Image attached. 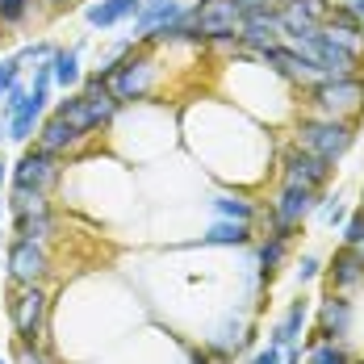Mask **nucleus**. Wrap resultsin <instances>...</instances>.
I'll use <instances>...</instances> for the list:
<instances>
[{
  "label": "nucleus",
  "instance_id": "nucleus-21",
  "mask_svg": "<svg viewBox=\"0 0 364 364\" xmlns=\"http://www.w3.org/2000/svg\"><path fill=\"white\" fill-rule=\"evenodd\" d=\"M55 113H59L68 126H75L80 134H97V122H92V109H88V97H84V92H75V97H68V101H59Z\"/></svg>",
  "mask_w": 364,
  "mask_h": 364
},
{
  "label": "nucleus",
  "instance_id": "nucleus-23",
  "mask_svg": "<svg viewBox=\"0 0 364 364\" xmlns=\"http://www.w3.org/2000/svg\"><path fill=\"white\" fill-rule=\"evenodd\" d=\"M50 72H55V84H59V88H75V84H80V50H75V46H55Z\"/></svg>",
  "mask_w": 364,
  "mask_h": 364
},
{
  "label": "nucleus",
  "instance_id": "nucleus-33",
  "mask_svg": "<svg viewBox=\"0 0 364 364\" xmlns=\"http://www.w3.org/2000/svg\"><path fill=\"white\" fill-rule=\"evenodd\" d=\"M281 360H285V348L268 343V348H259V352H255V356H252L247 364H281Z\"/></svg>",
  "mask_w": 364,
  "mask_h": 364
},
{
  "label": "nucleus",
  "instance_id": "nucleus-3",
  "mask_svg": "<svg viewBox=\"0 0 364 364\" xmlns=\"http://www.w3.org/2000/svg\"><path fill=\"white\" fill-rule=\"evenodd\" d=\"M46 314H50V297H46L42 285H13V293H9V323H13L17 343H42Z\"/></svg>",
  "mask_w": 364,
  "mask_h": 364
},
{
  "label": "nucleus",
  "instance_id": "nucleus-15",
  "mask_svg": "<svg viewBox=\"0 0 364 364\" xmlns=\"http://www.w3.org/2000/svg\"><path fill=\"white\" fill-rule=\"evenodd\" d=\"M327 281H331V293H352L364 285V259L356 247H339L331 255V268H327Z\"/></svg>",
  "mask_w": 364,
  "mask_h": 364
},
{
  "label": "nucleus",
  "instance_id": "nucleus-32",
  "mask_svg": "<svg viewBox=\"0 0 364 364\" xmlns=\"http://www.w3.org/2000/svg\"><path fill=\"white\" fill-rule=\"evenodd\" d=\"M318 272H323L318 255H301V264H297V285H310V281H314Z\"/></svg>",
  "mask_w": 364,
  "mask_h": 364
},
{
  "label": "nucleus",
  "instance_id": "nucleus-41",
  "mask_svg": "<svg viewBox=\"0 0 364 364\" xmlns=\"http://www.w3.org/2000/svg\"><path fill=\"white\" fill-rule=\"evenodd\" d=\"M50 4H68V0H50Z\"/></svg>",
  "mask_w": 364,
  "mask_h": 364
},
{
  "label": "nucleus",
  "instance_id": "nucleus-31",
  "mask_svg": "<svg viewBox=\"0 0 364 364\" xmlns=\"http://www.w3.org/2000/svg\"><path fill=\"white\" fill-rule=\"evenodd\" d=\"M323 218H327V226H343V222H348V205H343L339 197H327V201H323Z\"/></svg>",
  "mask_w": 364,
  "mask_h": 364
},
{
  "label": "nucleus",
  "instance_id": "nucleus-16",
  "mask_svg": "<svg viewBox=\"0 0 364 364\" xmlns=\"http://www.w3.org/2000/svg\"><path fill=\"white\" fill-rule=\"evenodd\" d=\"M84 139H88V134H80L75 126H68L59 113L42 117V126H38V134H34V143L42 146V151H55V155H68V151H75Z\"/></svg>",
  "mask_w": 364,
  "mask_h": 364
},
{
  "label": "nucleus",
  "instance_id": "nucleus-14",
  "mask_svg": "<svg viewBox=\"0 0 364 364\" xmlns=\"http://www.w3.org/2000/svg\"><path fill=\"white\" fill-rule=\"evenodd\" d=\"M277 13H281L285 38L314 34V30H323V21L331 17V0H289V4H281Z\"/></svg>",
  "mask_w": 364,
  "mask_h": 364
},
{
  "label": "nucleus",
  "instance_id": "nucleus-17",
  "mask_svg": "<svg viewBox=\"0 0 364 364\" xmlns=\"http://www.w3.org/2000/svg\"><path fill=\"white\" fill-rule=\"evenodd\" d=\"M139 4H143V0H88L84 21H88L92 30H113V26H122V21H134Z\"/></svg>",
  "mask_w": 364,
  "mask_h": 364
},
{
  "label": "nucleus",
  "instance_id": "nucleus-36",
  "mask_svg": "<svg viewBox=\"0 0 364 364\" xmlns=\"http://www.w3.org/2000/svg\"><path fill=\"white\" fill-rule=\"evenodd\" d=\"M9 181V164H4V155H0V184Z\"/></svg>",
  "mask_w": 364,
  "mask_h": 364
},
{
  "label": "nucleus",
  "instance_id": "nucleus-37",
  "mask_svg": "<svg viewBox=\"0 0 364 364\" xmlns=\"http://www.w3.org/2000/svg\"><path fill=\"white\" fill-rule=\"evenodd\" d=\"M239 4H243V9H259V4H264V0H239Z\"/></svg>",
  "mask_w": 364,
  "mask_h": 364
},
{
  "label": "nucleus",
  "instance_id": "nucleus-10",
  "mask_svg": "<svg viewBox=\"0 0 364 364\" xmlns=\"http://www.w3.org/2000/svg\"><path fill=\"white\" fill-rule=\"evenodd\" d=\"M331 172H335V164L318 159L314 151H306V146H297V143L281 155V184H301V188L323 193L331 181Z\"/></svg>",
  "mask_w": 364,
  "mask_h": 364
},
{
  "label": "nucleus",
  "instance_id": "nucleus-38",
  "mask_svg": "<svg viewBox=\"0 0 364 364\" xmlns=\"http://www.w3.org/2000/svg\"><path fill=\"white\" fill-rule=\"evenodd\" d=\"M264 4H268V9H281V4H289V0H264Z\"/></svg>",
  "mask_w": 364,
  "mask_h": 364
},
{
  "label": "nucleus",
  "instance_id": "nucleus-40",
  "mask_svg": "<svg viewBox=\"0 0 364 364\" xmlns=\"http://www.w3.org/2000/svg\"><path fill=\"white\" fill-rule=\"evenodd\" d=\"M4 134H9V130H4V122H0V139H4Z\"/></svg>",
  "mask_w": 364,
  "mask_h": 364
},
{
  "label": "nucleus",
  "instance_id": "nucleus-18",
  "mask_svg": "<svg viewBox=\"0 0 364 364\" xmlns=\"http://www.w3.org/2000/svg\"><path fill=\"white\" fill-rule=\"evenodd\" d=\"M184 9L176 0H143L139 4V13H134V38L151 34V30H159V26H168V21H176Z\"/></svg>",
  "mask_w": 364,
  "mask_h": 364
},
{
  "label": "nucleus",
  "instance_id": "nucleus-39",
  "mask_svg": "<svg viewBox=\"0 0 364 364\" xmlns=\"http://www.w3.org/2000/svg\"><path fill=\"white\" fill-rule=\"evenodd\" d=\"M356 252H360V259H364V239H360V243H356Z\"/></svg>",
  "mask_w": 364,
  "mask_h": 364
},
{
  "label": "nucleus",
  "instance_id": "nucleus-25",
  "mask_svg": "<svg viewBox=\"0 0 364 364\" xmlns=\"http://www.w3.org/2000/svg\"><path fill=\"white\" fill-rule=\"evenodd\" d=\"M306 364H352V356H348L343 343L318 339V343H306Z\"/></svg>",
  "mask_w": 364,
  "mask_h": 364
},
{
  "label": "nucleus",
  "instance_id": "nucleus-6",
  "mask_svg": "<svg viewBox=\"0 0 364 364\" xmlns=\"http://www.w3.org/2000/svg\"><path fill=\"white\" fill-rule=\"evenodd\" d=\"M9 214H13V230H17V239L46 243V239L55 235V210H50L46 193L13 188V193H9Z\"/></svg>",
  "mask_w": 364,
  "mask_h": 364
},
{
  "label": "nucleus",
  "instance_id": "nucleus-1",
  "mask_svg": "<svg viewBox=\"0 0 364 364\" xmlns=\"http://www.w3.org/2000/svg\"><path fill=\"white\" fill-rule=\"evenodd\" d=\"M306 92H310V105L318 109V117L356 122L364 113V80L360 75H327V80L310 84Z\"/></svg>",
  "mask_w": 364,
  "mask_h": 364
},
{
  "label": "nucleus",
  "instance_id": "nucleus-29",
  "mask_svg": "<svg viewBox=\"0 0 364 364\" xmlns=\"http://www.w3.org/2000/svg\"><path fill=\"white\" fill-rule=\"evenodd\" d=\"M360 239H364V210H356V214H348V222H343V243L356 247Z\"/></svg>",
  "mask_w": 364,
  "mask_h": 364
},
{
  "label": "nucleus",
  "instance_id": "nucleus-24",
  "mask_svg": "<svg viewBox=\"0 0 364 364\" xmlns=\"http://www.w3.org/2000/svg\"><path fill=\"white\" fill-rule=\"evenodd\" d=\"M210 205H214V214H218V218H230V222H252V218H255V205L247 201V197H230V193H218Z\"/></svg>",
  "mask_w": 364,
  "mask_h": 364
},
{
  "label": "nucleus",
  "instance_id": "nucleus-35",
  "mask_svg": "<svg viewBox=\"0 0 364 364\" xmlns=\"http://www.w3.org/2000/svg\"><path fill=\"white\" fill-rule=\"evenodd\" d=\"M281 364H301V352H293V348H289V356H285Z\"/></svg>",
  "mask_w": 364,
  "mask_h": 364
},
{
  "label": "nucleus",
  "instance_id": "nucleus-42",
  "mask_svg": "<svg viewBox=\"0 0 364 364\" xmlns=\"http://www.w3.org/2000/svg\"><path fill=\"white\" fill-rule=\"evenodd\" d=\"M0 214H4V201H0Z\"/></svg>",
  "mask_w": 364,
  "mask_h": 364
},
{
  "label": "nucleus",
  "instance_id": "nucleus-22",
  "mask_svg": "<svg viewBox=\"0 0 364 364\" xmlns=\"http://www.w3.org/2000/svg\"><path fill=\"white\" fill-rule=\"evenodd\" d=\"M259 281H272L277 272H281V264H285V255H289V239H281V235H268L264 243H259Z\"/></svg>",
  "mask_w": 364,
  "mask_h": 364
},
{
  "label": "nucleus",
  "instance_id": "nucleus-4",
  "mask_svg": "<svg viewBox=\"0 0 364 364\" xmlns=\"http://www.w3.org/2000/svg\"><path fill=\"white\" fill-rule=\"evenodd\" d=\"M50 84H55L50 59H42V63L34 68V84H30V92H26L21 109L4 122V130H9V139H13V143L30 146V139L38 134V126H42V117H46V101H50Z\"/></svg>",
  "mask_w": 364,
  "mask_h": 364
},
{
  "label": "nucleus",
  "instance_id": "nucleus-12",
  "mask_svg": "<svg viewBox=\"0 0 364 364\" xmlns=\"http://www.w3.org/2000/svg\"><path fill=\"white\" fill-rule=\"evenodd\" d=\"M252 55V50H247ZM255 59H264L272 72L281 75V80H289V84H301V88H310V84H318L323 80V72L301 55V50H293L289 42H277V46H268V50H259Z\"/></svg>",
  "mask_w": 364,
  "mask_h": 364
},
{
  "label": "nucleus",
  "instance_id": "nucleus-34",
  "mask_svg": "<svg viewBox=\"0 0 364 364\" xmlns=\"http://www.w3.org/2000/svg\"><path fill=\"white\" fill-rule=\"evenodd\" d=\"M352 13L360 17V26H364V0H352Z\"/></svg>",
  "mask_w": 364,
  "mask_h": 364
},
{
  "label": "nucleus",
  "instance_id": "nucleus-44",
  "mask_svg": "<svg viewBox=\"0 0 364 364\" xmlns=\"http://www.w3.org/2000/svg\"><path fill=\"white\" fill-rule=\"evenodd\" d=\"M360 197H364V193H360ZM360 210H364V205H360Z\"/></svg>",
  "mask_w": 364,
  "mask_h": 364
},
{
  "label": "nucleus",
  "instance_id": "nucleus-19",
  "mask_svg": "<svg viewBox=\"0 0 364 364\" xmlns=\"http://www.w3.org/2000/svg\"><path fill=\"white\" fill-rule=\"evenodd\" d=\"M306 318H310V301L297 297L289 310H285V318L268 331V343H277V348H293V343L301 339V331H306Z\"/></svg>",
  "mask_w": 364,
  "mask_h": 364
},
{
  "label": "nucleus",
  "instance_id": "nucleus-7",
  "mask_svg": "<svg viewBox=\"0 0 364 364\" xmlns=\"http://www.w3.org/2000/svg\"><path fill=\"white\" fill-rule=\"evenodd\" d=\"M63 155H55V151H42V146H26L21 151V159L13 164V172H9V184L13 188H30V193H50L55 184L63 181Z\"/></svg>",
  "mask_w": 364,
  "mask_h": 364
},
{
  "label": "nucleus",
  "instance_id": "nucleus-28",
  "mask_svg": "<svg viewBox=\"0 0 364 364\" xmlns=\"http://www.w3.org/2000/svg\"><path fill=\"white\" fill-rule=\"evenodd\" d=\"M17 364H55L42 343H17Z\"/></svg>",
  "mask_w": 364,
  "mask_h": 364
},
{
  "label": "nucleus",
  "instance_id": "nucleus-20",
  "mask_svg": "<svg viewBox=\"0 0 364 364\" xmlns=\"http://www.w3.org/2000/svg\"><path fill=\"white\" fill-rule=\"evenodd\" d=\"M247 243H252V222L218 218L201 235V247H247Z\"/></svg>",
  "mask_w": 364,
  "mask_h": 364
},
{
  "label": "nucleus",
  "instance_id": "nucleus-13",
  "mask_svg": "<svg viewBox=\"0 0 364 364\" xmlns=\"http://www.w3.org/2000/svg\"><path fill=\"white\" fill-rule=\"evenodd\" d=\"M281 38H285V30H281V13H277V9L259 4V9H247V13H243V30H239V42H243L252 55L268 50V46H277Z\"/></svg>",
  "mask_w": 364,
  "mask_h": 364
},
{
  "label": "nucleus",
  "instance_id": "nucleus-30",
  "mask_svg": "<svg viewBox=\"0 0 364 364\" xmlns=\"http://www.w3.org/2000/svg\"><path fill=\"white\" fill-rule=\"evenodd\" d=\"M26 92H30V88H26V84H21V80H17V84H13V88H9V92H4V105H0V109H4V122H9V117H13V113L21 109V101H26Z\"/></svg>",
  "mask_w": 364,
  "mask_h": 364
},
{
  "label": "nucleus",
  "instance_id": "nucleus-11",
  "mask_svg": "<svg viewBox=\"0 0 364 364\" xmlns=\"http://www.w3.org/2000/svg\"><path fill=\"white\" fill-rule=\"evenodd\" d=\"M352 318H356V310H352L348 293H331V297H323V306H318V318H314V331L306 335V343H318V339L343 343L352 335Z\"/></svg>",
  "mask_w": 364,
  "mask_h": 364
},
{
  "label": "nucleus",
  "instance_id": "nucleus-43",
  "mask_svg": "<svg viewBox=\"0 0 364 364\" xmlns=\"http://www.w3.org/2000/svg\"><path fill=\"white\" fill-rule=\"evenodd\" d=\"M0 364H9V360H0Z\"/></svg>",
  "mask_w": 364,
  "mask_h": 364
},
{
  "label": "nucleus",
  "instance_id": "nucleus-2",
  "mask_svg": "<svg viewBox=\"0 0 364 364\" xmlns=\"http://www.w3.org/2000/svg\"><path fill=\"white\" fill-rule=\"evenodd\" d=\"M356 143V122H339V117H301L297 122V146L314 151L318 159L327 164H339Z\"/></svg>",
  "mask_w": 364,
  "mask_h": 364
},
{
  "label": "nucleus",
  "instance_id": "nucleus-5",
  "mask_svg": "<svg viewBox=\"0 0 364 364\" xmlns=\"http://www.w3.org/2000/svg\"><path fill=\"white\" fill-rule=\"evenodd\" d=\"M243 4L239 0H197L184 17L193 26L197 42H218V38H235L243 30Z\"/></svg>",
  "mask_w": 364,
  "mask_h": 364
},
{
  "label": "nucleus",
  "instance_id": "nucleus-26",
  "mask_svg": "<svg viewBox=\"0 0 364 364\" xmlns=\"http://www.w3.org/2000/svg\"><path fill=\"white\" fill-rule=\"evenodd\" d=\"M34 0H0V26H21Z\"/></svg>",
  "mask_w": 364,
  "mask_h": 364
},
{
  "label": "nucleus",
  "instance_id": "nucleus-9",
  "mask_svg": "<svg viewBox=\"0 0 364 364\" xmlns=\"http://www.w3.org/2000/svg\"><path fill=\"white\" fill-rule=\"evenodd\" d=\"M4 272H9L13 285H42L46 272H50V252H46V243L13 239L9 252H4Z\"/></svg>",
  "mask_w": 364,
  "mask_h": 364
},
{
  "label": "nucleus",
  "instance_id": "nucleus-27",
  "mask_svg": "<svg viewBox=\"0 0 364 364\" xmlns=\"http://www.w3.org/2000/svg\"><path fill=\"white\" fill-rule=\"evenodd\" d=\"M21 80V55H9V59H0V97L13 88Z\"/></svg>",
  "mask_w": 364,
  "mask_h": 364
},
{
  "label": "nucleus",
  "instance_id": "nucleus-8",
  "mask_svg": "<svg viewBox=\"0 0 364 364\" xmlns=\"http://www.w3.org/2000/svg\"><path fill=\"white\" fill-rule=\"evenodd\" d=\"M314 210H318V193H314V188H301V184H281L277 201L268 205V235L289 239L293 230L310 218Z\"/></svg>",
  "mask_w": 364,
  "mask_h": 364
}]
</instances>
